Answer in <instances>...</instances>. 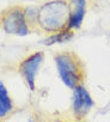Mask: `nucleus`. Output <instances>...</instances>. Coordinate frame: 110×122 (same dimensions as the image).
I'll return each mask as SVG.
<instances>
[{
	"label": "nucleus",
	"mask_w": 110,
	"mask_h": 122,
	"mask_svg": "<svg viewBox=\"0 0 110 122\" xmlns=\"http://www.w3.org/2000/svg\"><path fill=\"white\" fill-rule=\"evenodd\" d=\"M70 4L64 0H51L38 7L37 28L47 34L67 29L70 20Z\"/></svg>",
	"instance_id": "obj_1"
},
{
	"label": "nucleus",
	"mask_w": 110,
	"mask_h": 122,
	"mask_svg": "<svg viewBox=\"0 0 110 122\" xmlns=\"http://www.w3.org/2000/svg\"><path fill=\"white\" fill-rule=\"evenodd\" d=\"M0 26L6 34L16 36H26L30 28L24 17V7L13 6L0 15Z\"/></svg>",
	"instance_id": "obj_3"
},
{
	"label": "nucleus",
	"mask_w": 110,
	"mask_h": 122,
	"mask_svg": "<svg viewBox=\"0 0 110 122\" xmlns=\"http://www.w3.org/2000/svg\"><path fill=\"white\" fill-rule=\"evenodd\" d=\"M43 61H44V53L34 51L28 56H25L18 65L17 71L25 81L30 91H35L36 89V77L40 72Z\"/></svg>",
	"instance_id": "obj_4"
},
{
	"label": "nucleus",
	"mask_w": 110,
	"mask_h": 122,
	"mask_svg": "<svg viewBox=\"0 0 110 122\" xmlns=\"http://www.w3.org/2000/svg\"><path fill=\"white\" fill-rule=\"evenodd\" d=\"M70 20L67 29H79L85 17L86 12V0H73L72 5H70Z\"/></svg>",
	"instance_id": "obj_6"
},
{
	"label": "nucleus",
	"mask_w": 110,
	"mask_h": 122,
	"mask_svg": "<svg viewBox=\"0 0 110 122\" xmlns=\"http://www.w3.org/2000/svg\"><path fill=\"white\" fill-rule=\"evenodd\" d=\"M95 105V102L86 90V87L80 84L73 90V98H72V111L75 118L83 120L86 117V115L91 111L92 107Z\"/></svg>",
	"instance_id": "obj_5"
},
{
	"label": "nucleus",
	"mask_w": 110,
	"mask_h": 122,
	"mask_svg": "<svg viewBox=\"0 0 110 122\" xmlns=\"http://www.w3.org/2000/svg\"><path fill=\"white\" fill-rule=\"evenodd\" d=\"M37 15H38V7L35 6L24 7V17L30 29L37 26Z\"/></svg>",
	"instance_id": "obj_9"
},
{
	"label": "nucleus",
	"mask_w": 110,
	"mask_h": 122,
	"mask_svg": "<svg viewBox=\"0 0 110 122\" xmlns=\"http://www.w3.org/2000/svg\"><path fill=\"white\" fill-rule=\"evenodd\" d=\"M28 122H40V121L35 117H30V118H28Z\"/></svg>",
	"instance_id": "obj_10"
},
{
	"label": "nucleus",
	"mask_w": 110,
	"mask_h": 122,
	"mask_svg": "<svg viewBox=\"0 0 110 122\" xmlns=\"http://www.w3.org/2000/svg\"><path fill=\"white\" fill-rule=\"evenodd\" d=\"M15 109V104L7 87L0 80V120L6 118Z\"/></svg>",
	"instance_id": "obj_7"
},
{
	"label": "nucleus",
	"mask_w": 110,
	"mask_h": 122,
	"mask_svg": "<svg viewBox=\"0 0 110 122\" xmlns=\"http://www.w3.org/2000/svg\"><path fill=\"white\" fill-rule=\"evenodd\" d=\"M54 60L58 74L67 87L74 90L77 86L83 84L84 68L75 54L71 51H62L55 55Z\"/></svg>",
	"instance_id": "obj_2"
},
{
	"label": "nucleus",
	"mask_w": 110,
	"mask_h": 122,
	"mask_svg": "<svg viewBox=\"0 0 110 122\" xmlns=\"http://www.w3.org/2000/svg\"><path fill=\"white\" fill-rule=\"evenodd\" d=\"M73 31L70 29H65L54 34H49V36L47 38H44L42 41L43 44L45 46H53V44H60V43H66L68 41H71L73 38Z\"/></svg>",
	"instance_id": "obj_8"
}]
</instances>
